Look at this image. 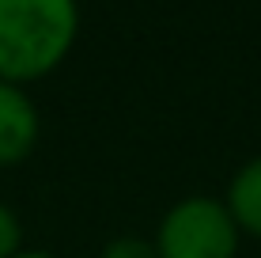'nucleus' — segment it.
<instances>
[{
  "label": "nucleus",
  "mask_w": 261,
  "mask_h": 258,
  "mask_svg": "<svg viewBox=\"0 0 261 258\" xmlns=\"http://www.w3.org/2000/svg\"><path fill=\"white\" fill-rule=\"evenodd\" d=\"M12 258H57L53 251H34V247H23L19 254H12Z\"/></svg>",
  "instance_id": "nucleus-7"
},
{
  "label": "nucleus",
  "mask_w": 261,
  "mask_h": 258,
  "mask_svg": "<svg viewBox=\"0 0 261 258\" xmlns=\"http://www.w3.org/2000/svg\"><path fill=\"white\" fill-rule=\"evenodd\" d=\"M23 251V220L8 201H0V258H12Z\"/></svg>",
  "instance_id": "nucleus-6"
},
{
  "label": "nucleus",
  "mask_w": 261,
  "mask_h": 258,
  "mask_svg": "<svg viewBox=\"0 0 261 258\" xmlns=\"http://www.w3.org/2000/svg\"><path fill=\"white\" fill-rule=\"evenodd\" d=\"M151 243L159 258H235L242 232L231 220L223 198L190 194L159 217Z\"/></svg>",
  "instance_id": "nucleus-2"
},
{
  "label": "nucleus",
  "mask_w": 261,
  "mask_h": 258,
  "mask_svg": "<svg viewBox=\"0 0 261 258\" xmlns=\"http://www.w3.org/2000/svg\"><path fill=\"white\" fill-rule=\"evenodd\" d=\"M80 23V0H0V80L27 87L61 68Z\"/></svg>",
  "instance_id": "nucleus-1"
},
{
  "label": "nucleus",
  "mask_w": 261,
  "mask_h": 258,
  "mask_svg": "<svg viewBox=\"0 0 261 258\" xmlns=\"http://www.w3.org/2000/svg\"><path fill=\"white\" fill-rule=\"evenodd\" d=\"M98 258H159V251H155L151 239L125 232V236H114L110 243L98 251Z\"/></svg>",
  "instance_id": "nucleus-5"
},
{
  "label": "nucleus",
  "mask_w": 261,
  "mask_h": 258,
  "mask_svg": "<svg viewBox=\"0 0 261 258\" xmlns=\"http://www.w3.org/2000/svg\"><path fill=\"white\" fill-rule=\"evenodd\" d=\"M42 114L34 106L31 91L19 84L0 80V167H15L38 148Z\"/></svg>",
  "instance_id": "nucleus-3"
},
{
  "label": "nucleus",
  "mask_w": 261,
  "mask_h": 258,
  "mask_svg": "<svg viewBox=\"0 0 261 258\" xmlns=\"http://www.w3.org/2000/svg\"><path fill=\"white\" fill-rule=\"evenodd\" d=\"M223 205H227L231 220L239 224L242 236L261 239V156L246 159V163L231 175Z\"/></svg>",
  "instance_id": "nucleus-4"
}]
</instances>
